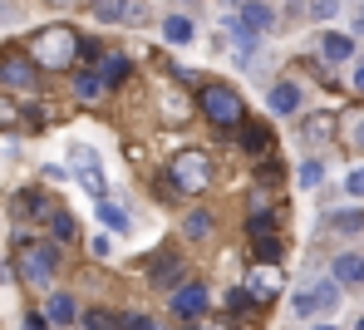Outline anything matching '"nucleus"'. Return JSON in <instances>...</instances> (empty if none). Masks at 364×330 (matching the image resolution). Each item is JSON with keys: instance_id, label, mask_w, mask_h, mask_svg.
I'll return each mask as SVG.
<instances>
[{"instance_id": "9", "label": "nucleus", "mask_w": 364, "mask_h": 330, "mask_svg": "<svg viewBox=\"0 0 364 330\" xmlns=\"http://www.w3.org/2000/svg\"><path fill=\"white\" fill-rule=\"evenodd\" d=\"M45 316H50V326H79V306H74V296H69V291H50Z\"/></svg>"}, {"instance_id": "18", "label": "nucleus", "mask_w": 364, "mask_h": 330, "mask_svg": "<svg viewBox=\"0 0 364 330\" xmlns=\"http://www.w3.org/2000/svg\"><path fill=\"white\" fill-rule=\"evenodd\" d=\"M242 148L256 153V158L271 153V129H266V124H242Z\"/></svg>"}, {"instance_id": "17", "label": "nucleus", "mask_w": 364, "mask_h": 330, "mask_svg": "<svg viewBox=\"0 0 364 330\" xmlns=\"http://www.w3.org/2000/svg\"><path fill=\"white\" fill-rule=\"evenodd\" d=\"M266 104H271V114H296V109H301V89H296V84H276Z\"/></svg>"}, {"instance_id": "13", "label": "nucleus", "mask_w": 364, "mask_h": 330, "mask_svg": "<svg viewBox=\"0 0 364 330\" xmlns=\"http://www.w3.org/2000/svg\"><path fill=\"white\" fill-rule=\"evenodd\" d=\"M128 5H133V0H89V15H94L99 25H123V20H128Z\"/></svg>"}, {"instance_id": "40", "label": "nucleus", "mask_w": 364, "mask_h": 330, "mask_svg": "<svg viewBox=\"0 0 364 330\" xmlns=\"http://www.w3.org/2000/svg\"><path fill=\"white\" fill-rule=\"evenodd\" d=\"M50 5H79V0H50Z\"/></svg>"}, {"instance_id": "16", "label": "nucleus", "mask_w": 364, "mask_h": 330, "mask_svg": "<svg viewBox=\"0 0 364 330\" xmlns=\"http://www.w3.org/2000/svg\"><path fill=\"white\" fill-rule=\"evenodd\" d=\"M305 138H340V114H310L301 124Z\"/></svg>"}, {"instance_id": "31", "label": "nucleus", "mask_w": 364, "mask_h": 330, "mask_svg": "<svg viewBox=\"0 0 364 330\" xmlns=\"http://www.w3.org/2000/svg\"><path fill=\"white\" fill-rule=\"evenodd\" d=\"M10 129H20V104L0 94V133H10Z\"/></svg>"}, {"instance_id": "42", "label": "nucleus", "mask_w": 364, "mask_h": 330, "mask_svg": "<svg viewBox=\"0 0 364 330\" xmlns=\"http://www.w3.org/2000/svg\"><path fill=\"white\" fill-rule=\"evenodd\" d=\"M360 30H364V5H360Z\"/></svg>"}, {"instance_id": "21", "label": "nucleus", "mask_w": 364, "mask_h": 330, "mask_svg": "<svg viewBox=\"0 0 364 330\" xmlns=\"http://www.w3.org/2000/svg\"><path fill=\"white\" fill-rule=\"evenodd\" d=\"M50 237H55V242H74V237H79L74 212H64V207H55V212H50Z\"/></svg>"}, {"instance_id": "22", "label": "nucleus", "mask_w": 364, "mask_h": 330, "mask_svg": "<svg viewBox=\"0 0 364 330\" xmlns=\"http://www.w3.org/2000/svg\"><path fill=\"white\" fill-rule=\"evenodd\" d=\"M99 222H104V227H109V232H128V212H123L119 202H99Z\"/></svg>"}, {"instance_id": "15", "label": "nucleus", "mask_w": 364, "mask_h": 330, "mask_svg": "<svg viewBox=\"0 0 364 330\" xmlns=\"http://www.w3.org/2000/svg\"><path fill=\"white\" fill-rule=\"evenodd\" d=\"M104 89H109V84H104V74H94V69H79V74H74V99L94 104V99H99Z\"/></svg>"}, {"instance_id": "34", "label": "nucleus", "mask_w": 364, "mask_h": 330, "mask_svg": "<svg viewBox=\"0 0 364 330\" xmlns=\"http://www.w3.org/2000/svg\"><path fill=\"white\" fill-rule=\"evenodd\" d=\"M335 10H340V0H310V15H315V20H330Z\"/></svg>"}, {"instance_id": "19", "label": "nucleus", "mask_w": 364, "mask_h": 330, "mask_svg": "<svg viewBox=\"0 0 364 330\" xmlns=\"http://www.w3.org/2000/svg\"><path fill=\"white\" fill-rule=\"evenodd\" d=\"M99 74H104V84L114 89V84H123V79L133 74V65H128V55H104V60H99Z\"/></svg>"}, {"instance_id": "32", "label": "nucleus", "mask_w": 364, "mask_h": 330, "mask_svg": "<svg viewBox=\"0 0 364 330\" xmlns=\"http://www.w3.org/2000/svg\"><path fill=\"white\" fill-rule=\"evenodd\" d=\"M320 178H325V163H320V158H305L301 163V188H320Z\"/></svg>"}, {"instance_id": "20", "label": "nucleus", "mask_w": 364, "mask_h": 330, "mask_svg": "<svg viewBox=\"0 0 364 330\" xmlns=\"http://www.w3.org/2000/svg\"><path fill=\"white\" fill-rule=\"evenodd\" d=\"M320 55L325 60H355V45H350V35H320Z\"/></svg>"}, {"instance_id": "29", "label": "nucleus", "mask_w": 364, "mask_h": 330, "mask_svg": "<svg viewBox=\"0 0 364 330\" xmlns=\"http://www.w3.org/2000/svg\"><path fill=\"white\" fill-rule=\"evenodd\" d=\"M163 99H168V104H163V114H168L173 124H182V119L192 114V104H187V94H163Z\"/></svg>"}, {"instance_id": "1", "label": "nucleus", "mask_w": 364, "mask_h": 330, "mask_svg": "<svg viewBox=\"0 0 364 330\" xmlns=\"http://www.w3.org/2000/svg\"><path fill=\"white\" fill-rule=\"evenodd\" d=\"M79 35L69 30V25H45L40 35H30V60L40 69H69L79 60Z\"/></svg>"}, {"instance_id": "14", "label": "nucleus", "mask_w": 364, "mask_h": 330, "mask_svg": "<svg viewBox=\"0 0 364 330\" xmlns=\"http://www.w3.org/2000/svg\"><path fill=\"white\" fill-rule=\"evenodd\" d=\"M237 20H242V30H251V35H261V30H271V10H266L261 0H246L242 10H237Z\"/></svg>"}, {"instance_id": "10", "label": "nucleus", "mask_w": 364, "mask_h": 330, "mask_svg": "<svg viewBox=\"0 0 364 330\" xmlns=\"http://www.w3.org/2000/svg\"><path fill=\"white\" fill-rule=\"evenodd\" d=\"M246 237L256 242V237H281V212L276 207H256L251 217H246Z\"/></svg>"}, {"instance_id": "30", "label": "nucleus", "mask_w": 364, "mask_h": 330, "mask_svg": "<svg viewBox=\"0 0 364 330\" xmlns=\"http://www.w3.org/2000/svg\"><path fill=\"white\" fill-rule=\"evenodd\" d=\"M251 306H256V301H251V291H246V286L227 291V311H232V316H251Z\"/></svg>"}, {"instance_id": "6", "label": "nucleus", "mask_w": 364, "mask_h": 330, "mask_svg": "<svg viewBox=\"0 0 364 330\" xmlns=\"http://www.w3.org/2000/svg\"><path fill=\"white\" fill-rule=\"evenodd\" d=\"M242 286L251 291V301H256V306H271V301L281 296V286H286V271H281L276 262H256L251 271H246Z\"/></svg>"}, {"instance_id": "7", "label": "nucleus", "mask_w": 364, "mask_h": 330, "mask_svg": "<svg viewBox=\"0 0 364 330\" xmlns=\"http://www.w3.org/2000/svg\"><path fill=\"white\" fill-rule=\"evenodd\" d=\"M207 306H212V296H207L202 281H182L178 291H168V311H173L178 321H202Z\"/></svg>"}, {"instance_id": "36", "label": "nucleus", "mask_w": 364, "mask_h": 330, "mask_svg": "<svg viewBox=\"0 0 364 330\" xmlns=\"http://www.w3.org/2000/svg\"><path fill=\"white\" fill-rule=\"evenodd\" d=\"M79 60H84V65H99V60H104V50H99L94 40H84V45H79Z\"/></svg>"}, {"instance_id": "12", "label": "nucleus", "mask_w": 364, "mask_h": 330, "mask_svg": "<svg viewBox=\"0 0 364 330\" xmlns=\"http://www.w3.org/2000/svg\"><path fill=\"white\" fill-rule=\"evenodd\" d=\"M148 281H153L158 291H178V286H182V262H178V257H168V262H153Z\"/></svg>"}, {"instance_id": "25", "label": "nucleus", "mask_w": 364, "mask_h": 330, "mask_svg": "<svg viewBox=\"0 0 364 330\" xmlns=\"http://www.w3.org/2000/svg\"><path fill=\"white\" fill-rule=\"evenodd\" d=\"M79 330H119V316L114 311H84L79 316Z\"/></svg>"}, {"instance_id": "39", "label": "nucleus", "mask_w": 364, "mask_h": 330, "mask_svg": "<svg viewBox=\"0 0 364 330\" xmlns=\"http://www.w3.org/2000/svg\"><path fill=\"white\" fill-rule=\"evenodd\" d=\"M355 89H360V94H364V60H360V65H355Z\"/></svg>"}, {"instance_id": "8", "label": "nucleus", "mask_w": 364, "mask_h": 330, "mask_svg": "<svg viewBox=\"0 0 364 330\" xmlns=\"http://www.w3.org/2000/svg\"><path fill=\"white\" fill-rule=\"evenodd\" d=\"M0 79H5V89L30 94V89H35V79H40V65H35L30 55H5V60H0Z\"/></svg>"}, {"instance_id": "33", "label": "nucleus", "mask_w": 364, "mask_h": 330, "mask_svg": "<svg viewBox=\"0 0 364 330\" xmlns=\"http://www.w3.org/2000/svg\"><path fill=\"white\" fill-rule=\"evenodd\" d=\"M119 330H158V321L143 311H128V316H119Z\"/></svg>"}, {"instance_id": "23", "label": "nucleus", "mask_w": 364, "mask_h": 330, "mask_svg": "<svg viewBox=\"0 0 364 330\" xmlns=\"http://www.w3.org/2000/svg\"><path fill=\"white\" fill-rule=\"evenodd\" d=\"M163 35H168L173 45H187V40H192L197 30H192V20H187V15H168V25H163Z\"/></svg>"}, {"instance_id": "2", "label": "nucleus", "mask_w": 364, "mask_h": 330, "mask_svg": "<svg viewBox=\"0 0 364 330\" xmlns=\"http://www.w3.org/2000/svg\"><path fill=\"white\" fill-rule=\"evenodd\" d=\"M197 109H202L217 129H242V124H246L242 94L227 89V84H202V89H197Z\"/></svg>"}, {"instance_id": "27", "label": "nucleus", "mask_w": 364, "mask_h": 330, "mask_svg": "<svg viewBox=\"0 0 364 330\" xmlns=\"http://www.w3.org/2000/svg\"><path fill=\"white\" fill-rule=\"evenodd\" d=\"M251 252H256V262H276L281 266V237H256Z\"/></svg>"}, {"instance_id": "3", "label": "nucleus", "mask_w": 364, "mask_h": 330, "mask_svg": "<svg viewBox=\"0 0 364 330\" xmlns=\"http://www.w3.org/2000/svg\"><path fill=\"white\" fill-rule=\"evenodd\" d=\"M168 178H173V193H207L217 168H212V158L202 148H182L178 158L168 163Z\"/></svg>"}, {"instance_id": "38", "label": "nucleus", "mask_w": 364, "mask_h": 330, "mask_svg": "<svg viewBox=\"0 0 364 330\" xmlns=\"http://www.w3.org/2000/svg\"><path fill=\"white\" fill-rule=\"evenodd\" d=\"M350 143H355V148H364V119L355 124V138H350Z\"/></svg>"}, {"instance_id": "43", "label": "nucleus", "mask_w": 364, "mask_h": 330, "mask_svg": "<svg viewBox=\"0 0 364 330\" xmlns=\"http://www.w3.org/2000/svg\"><path fill=\"white\" fill-rule=\"evenodd\" d=\"M355 330H364V321H355Z\"/></svg>"}, {"instance_id": "5", "label": "nucleus", "mask_w": 364, "mask_h": 330, "mask_svg": "<svg viewBox=\"0 0 364 330\" xmlns=\"http://www.w3.org/2000/svg\"><path fill=\"white\" fill-rule=\"evenodd\" d=\"M340 301H345V296H340V281H335V276H325V281H305L291 306H296L301 316H315V311H320V316H330Z\"/></svg>"}, {"instance_id": "11", "label": "nucleus", "mask_w": 364, "mask_h": 330, "mask_svg": "<svg viewBox=\"0 0 364 330\" xmlns=\"http://www.w3.org/2000/svg\"><path fill=\"white\" fill-rule=\"evenodd\" d=\"M335 281L340 286H364V257L360 252H340L335 257Z\"/></svg>"}, {"instance_id": "4", "label": "nucleus", "mask_w": 364, "mask_h": 330, "mask_svg": "<svg viewBox=\"0 0 364 330\" xmlns=\"http://www.w3.org/2000/svg\"><path fill=\"white\" fill-rule=\"evenodd\" d=\"M60 271V242H20V276L25 286H50Z\"/></svg>"}, {"instance_id": "35", "label": "nucleus", "mask_w": 364, "mask_h": 330, "mask_svg": "<svg viewBox=\"0 0 364 330\" xmlns=\"http://www.w3.org/2000/svg\"><path fill=\"white\" fill-rule=\"evenodd\" d=\"M345 193H350V198H364V168H355V173L345 178Z\"/></svg>"}, {"instance_id": "41", "label": "nucleus", "mask_w": 364, "mask_h": 330, "mask_svg": "<svg viewBox=\"0 0 364 330\" xmlns=\"http://www.w3.org/2000/svg\"><path fill=\"white\" fill-rule=\"evenodd\" d=\"M315 330H335V326H325V321H320V326H315Z\"/></svg>"}, {"instance_id": "26", "label": "nucleus", "mask_w": 364, "mask_h": 330, "mask_svg": "<svg viewBox=\"0 0 364 330\" xmlns=\"http://www.w3.org/2000/svg\"><path fill=\"white\" fill-rule=\"evenodd\" d=\"M330 227L345 232V237H350V232H364V212H355V207H350V212H330Z\"/></svg>"}, {"instance_id": "24", "label": "nucleus", "mask_w": 364, "mask_h": 330, "mask_svg": "<svg viewBox=\"0 0 364 330\" xmlns=\"http://www.w3.org/2000/svg\"><path fill=\"white\" fill-rule=\"evenodd\" d=\"M207 232H212V212H187L182 237H187V242H197V237H207Z\"/></svg>"}, {"instance_id": "37", "label": "nucleus", "mask_w": 364, "mask_h": 330, "mask_svg": "<svg viewBox=\"0 0 364 330\" xmlns=\"http://www.w3.org/2000/svg\"><path fill=\"white\" fill-rule=\"evenodd\" d=\"M25 330H50V316H25Z\"/></svg>"}, {"instance_id": "28", "label": "nucleus", "mask_w": 364, "mask_h": 330, "mask_svg": "<svg viewBox=\"0 0 364 330\" xmlns=\"http://www.w3.org/2000/svg\"><path fill=\"white\" fill-rule=\"evenodd\" d=\"M15 212L20 217H45V193H20L15 198Z\"/></svg>"}]
</instances>
